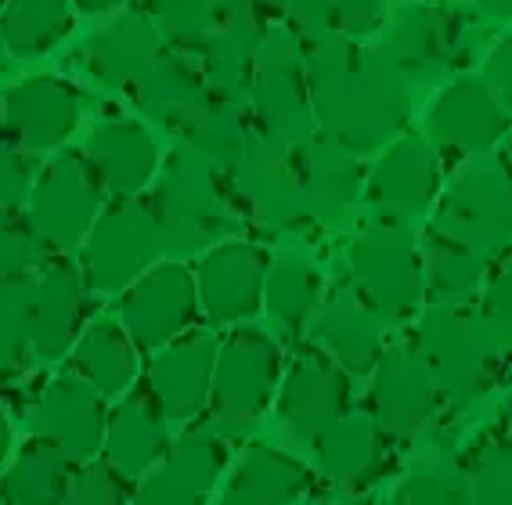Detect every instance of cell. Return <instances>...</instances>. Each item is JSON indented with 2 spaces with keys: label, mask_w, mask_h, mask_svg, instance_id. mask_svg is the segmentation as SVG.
Wrapping results in <instances>:
<instances>
[{
  "label": "cell",
  "mask_w": 512,
  "mask_h": 505,
  "mask_svg": "<svg viewBox=\"0 0 512 505\" xmlns=\"http://www.w3.org/2000/svg\"><path fill=\"white\" fill-rule=\"evenodd\" d=\"M267 33H271V22L256 8L220 15L210 47L202 51V73L210 80L213 94L249 101V87H253L256 62L264 55Z\"/></svg>",
  "instance_id": "obj_28"
},
{
  "label": "cell",
  "mask_w": 512,
  "mask_h": 505,
  "mask_svg": "<svg viewBox=\"0 0 512 505\" xmlns=\"http://www.w3.org/2000/svg\"><path fill=\"white\" fill-rule=\"evenodd\" d=\"M462 44V15L448 4H408L390 19L383 37L386 58L404 73V80L433 76L448 69Z\"/></svg>",
  "instance_id": "obj_23"
},
{
  "label": "cell",
  "mask_w": 512,
  "mask_h": 505,
  "mask_svg": "<svg viewBox=\"0 0 512 505\" xmlns=\"http://www.w3.org/2000/svg\"><path fill=\"white\" fill-rule=\"evenodd\" d=\"M220 4V15H228V11H242V8H256L253 0H217Z\"/></svg>",
  "instance_id": "obj_53"
},
{
  "label": "cell",
  "mask_w": 512,
  "mask_h": 505,
  "mask_svg": "<svg viewBox=\"0 0 512 505\" xmlns=\"http://www.w3.org/2000/svg\"><path fill=\"white\" fill-rule=\"evenodd\" d=\"M101 192L105 184L94 174L83 148H62L47 159L33 181L26 210V221L37 231L40 246L55 257L83 249L101 217Z\"/></svg>",
  "instance_id": "obj_5"
},
{
  "label": "cell",
  "mask_w": 512,
  "mask_h": 505,
  "mask_svg": "<svg viewBox=\"0 0 512 505\" xmlns=\"http://www.w3.org/2000/svg\"><path fill=\"white\" fill-rule=\"evenodd\" d=\"M271 257L246 239H224L195 267L199 307L213 325H242L264 307Z\"/></svg>",
  "instance_id": "obj_14"
},
{
  "label": "cell",
  "mask_w": 512,
  "mask_h": 505,
  "mask_svg": "<svg viewBox=\"0 0 512 505\" xmlns=\"http://www.w3.org/2000/svg\"><path fill=\"white\" fill-rule=\"evenodd\" d=\"M109 397L94 390L87 379L65 372L51 379L40 390L33 412H29V430L33 437H44L55 448H62L69 459L80 462L98 459L105 451V433H109Z\"/></svg>",
  "instance_id": "obj_13"
},
{
  "label": "cell",
  "mask_w": 512,
  "mask_h": 505,
  "mask_svg": "<svg viewBox=\"0 0 512 505\" xmlns=\"http://www.w3.org/2000/svg\"><path fill=\"white\" fill-rule=\"evenodd\" d=\"M505 159H509V163H512V138H509V152H505Z\"/></svg>",
  "instance_id": "obj_56"
},
{
  "label": "cell",
  "mask_w": 512,
  "mask_h": 505,
  "mask_svg": "<svg viewBox=\"0 0 512 505\" xmlns=\"http://www.w3.org/2000/svg\"><path fill=\"white\" fill-rule=\"evenodd\" d=\"M130 0H73V8L76 11H83V15H112V11H119V8H127Z\"/></svg>",
  "instance_id": "obj_48"
},
{
  "label": "cell",
  "mask_w": 512,
  "mask_h": 505,
  "mask_svg": "<svg viewBox=\"0 0 512 505\" xmlns=\"http://www.w3.org/2000/svg\"><path fill=\"white\" fill-rule=\"evenodd\" d=\"M33 166L29 152L8 138H0V224L15 221L22 210H29V195H33Z\"/></svg>",
  "instance_id": "obj_44"
},
{
  "label": "cell",
  "mask_w": 512,
  "mask_h": 505,
  "mask_svg": "<svg viewBox=\"0 0 512 505\" xmlns=\"http://www.w3.org/2000/svg\"><path fill=\"white\" fill-rule=\"evenodd\" d=\"M8 4H11V0H0V11H4V8H8Z\"/></svg>",
  "instance_id": "obj_57"
},
{
  "label": "cell",
  "mask_w": 512,
  "mask_h": 505,
  "mask_svg": "<svg viewBox=\"0 0 512 505\" xmlns=\"http://www.w3.org/2000/svg\"><path fill=\"white\" fill-rule=\"evenodd\" d=\"M314 123L354 156L379 152L408 123V80L379 44L339 33L303 40Z\"/></svg>",
  "instance_id": "obj_1"
},
{
  "label": "cell",
  "mask_w": 512,
  "mask_h": 505,
  "mask_svg": "<svg viewBox=\"0 0 512 505\" xmlns=\"http://www.w3.org/2000/svg\"><path fill=\"white\" fill-rule=\"evenodd\" d=\"M314 329L332 358L357 376L375 372L379 358L386 354L383 318L357 296V289H347V285H339L336 293L321 300Z\"/></svg>",
  "instance_id": "obj_29"
},
{
  "label": "cell",
  "mask_w": 512,
  "mask_h": 505,
  "mask_svg": "<svg viewBox=\"0 0 512 505\" xmlns=\"http://www.w3.org/2000/svg\"><path fill=\"white\" fill-rule=\"evenodd\" d=\"M217 354V336L199 329L184 332L181 340L156 350V361L148 368V386L163 401L170 423H192L202 408H210Z\"/></svg>",
  "instance_id": "obj_21"
},
{
  "label": "cell",
  "mask_w": 512,
  "mask_h": 505,
  "mask_svg": "<svg viewBox=\"0 0 512 505\" xmlns=\"http://www.w3.org/2000/svg\"><path fill=\"white\" fill-rule=\"evenodd\" d=\"M383 441L386 433L379 430L375 415L347 412L329 433H321L318 441H314L318 469L332 484L350 487V491L368 487L379 477V469H383Z\"/></svg>",
  "instance_id": "obj_30"
},
{
  "label": "cell",
  "mask_w": 512,
  "mask_h": 505,
  "mask_svg": "<svg viewBox=\"0 0 512 505\" xmlns=\"http://www.w3.org/2000/svg\"><path fill=\"white\" fill-rule=\"evenodd\" d=\"M394 505H469V495L462 480L444 477L437 469H419L401 484Z\"/></svg>",
  "instance_id": "obj_46"
},
{
  "label": "cell",
  "mask_w": 512,
  "mask_h": 505,
  "mask_svg": "<svg viewBox=\"0 0 512 505\" xmlns=\"http://www.w3.org/2000/svg\"><path fill=\"white\" fill-rule=\"evenodd\" d=\"M8 455H11V423H8V412L0 408V469H4Z\"/></svg>",
  "instance_id": "obj_51"
},
{
  "label": "cell",
  "mask_w": 512,
  "mask_h": 505,
  "mask_svg": "<svg viewBox=\"0 0 512 505\" xmlns=\"http://www.w3.org/2000/svg\"><path fill=\"white\" fill-rule=\"evenodd\" d=\"M181 138L184 148H192L195 156L217 166L220 174H231L246 159L249 138H253V116L246 112V101L213 94Z\"/></svg>",
  "instance_id": "obj_34"
},
{
  "label": "cell",
  "mask_w": 512,
  "mask_h": 505,
  "mask_svg": "<svg viewBox=\"0 0 512 505\" xmlns=\"http://www.w3.org/2000/svg\"><path fill=\"white\" fill-rule=\"evenodd\" d=\"M253 4H256V11H260L267 22H271V19H285V15H289V8H293V0H253Z\"/></svg>",
  "instance_id": "obj_49"
},
{
  "label": "cell",
  "mask_w": 512,
  "mask_h": 505,
  "mask_svg": "<svg viewBox=\"0 0 512 505\" xmlns=\"http://www.w3.org/2000/svg\"><path fill=\"white\" fill-rule=\"evenodd\" d=\"M238 174V199L249 210L256 224L267 231L293 228L307 213L300 181V159L289 141L267 134L264 127L253 123V138H249L246 159L235 170Z\"/></svg>",
  "instance_id": "obj_12"
},
{
  "label": "cell",
  "mask_w": 512,
  "mask_h": 505,
  "mask_svg": "<svg viewBox=\"0 0 512 505\" xmlns=\"http://www.w3.org/2000/svg\"><path fill=\"white\" fill-rule=\"evenodd\" d=\"M249 109L256 127L289 141L293 148L307 145L318 134L303 40L289 26H271L267 33L264 55L256 62L253 87H249Z\"/></svg>",
  "instance_id": "obj_8"
},
{
  "label": "cell",
  "mask_w": 512,
  "mask_h": 505,
  "mask_svg": "<svg viewBox=\"0 0 512 505\" xmlns=\"http://www.w3.org/2000/svg\"><path fill=\"white\" fill-rule=\"evenodd\" d=\"M350 412V372L321 347H300L278 386V423L285 437L314 444Z\"/></svg>",
  "instance_id": "obj_10"
},
{
  "label": "cell",
  "mask_w": 512,
  "mask_h": 505,
  "mask_svg": "<svg viewBox=\"0 0 512 505\" xmlns=\"http://www.w3.org/2000/svg\"><path fill=\"white\" fill-rule=\"evenodd\" d=\"M130 477H123L109 459L80 462L73 469L69 502L65 505H127Z\"/></svg>",
  "instance_id": "obj_43"
},
{
  "label": "cell",
  "mask_w": 512,
  "mask_h": 505,
  "mask_svg": "<svg viewBox=\"0 0 512 505\" xmlns=\"http://www.w3.org/2000/svg\"><path fill=\"white\" fill-rule=\"evenodd\" d=\"M433 228L469 242L480 253H502L512 246V163L473 159L451 188L440 195Z\"/></svg>",
  "instance_id": "obj_9"
},
{
  "label": "cell",
  "mask_w": 512,
  "mask_h": 505,
  "mask_svg": "<svg viewBox=\"0 0 512 505\" xmlns=\"http://www.w3.org/2000/svg\"><path fill=\"white\" fill-rule=\"evenodd\" d=\"M487 19H512V0H476Z\"/></svg>",
  "instance_id": "obj_50"
},
{
  "label": "cell",
  "mask_w": 512,
  "mask_h": 505,
  "mask_svg": "<svg viewBox=\"0 0 512 505\" xmlns=\"http://www.w3.org/2000/svg\"><path fill=\"white\" fill-rule=\"evenodd\" d=\"M480 318L491 325V332L502 340V347L512 350V253L487 278L484 300H480Z\"/></svg>",
  "instance_id": "obj_45"
},
{
  "label": "cell",
  "mask_w": 512,
  "mask_h": 505,
  "mask_svg": "<svg viewBox=\"0 0 512 505\" xmlns=\"http://www.w3.org/2000/svg\"><path fill=\"white\" fill-rule=\"evenodd\" d=\"M73 26V0H11L0 11V40L11 58L51 55Z\"/></svg>",
  "instance_id": "obj_36"
},
{
  "label": "cell",
  "mask_w": 512,
  "mask_h": 505,
  "mask_svg": "<svg viewBox=\"0 0 512 505\" xmlns=\"http://www.w3.org/2000/svg\"><path fill=\"white\" fill-rule=\"evenodd\" d=\"M440 192L437 152L422 134H404L386 148L368 174V199L394 221L422 217Z\"/></svg>",
  "instance_id": "obj_22"
},
{
  "label": "cell",
  "mask_w": 512,
  "mask_h": 505,
  "mask_svg": "<svg viewBox=\"0 0 512 505\" xmlns=\"http://www.w3.org/2000/svg\"><path fill=\"white\" fill-rule=\"evenodd\" d=\"M412 4H448V0H412Z\"/></svg>",
  "instance_id": "obj_55"
},
{
  "label": "cell",
  "mask_w": 512,
  "mask_h": 505,
  "mask_svg": "<svg viewBox=\"0 0 512 505\" xmlns=\"http://www.w3.org/2000/svg\"><path fill=\"white\" fill-rule=\"evenodd\" d=\"M311 487V473L300 459L267 444H249L220 505H296Z\"/></svg>",
  "instance_id": "obj_31"
},
{
  "label": "cell",
  "mask_w": 512,
  "mask_h": 505,
  "mask_svg": "<svg viewBox=\"0 0 512 505\" xmlns=\"http://www.w3.org/2000/svg\"><path fill=\"white\" fill-rule=\"evenodd\" d=\"M484 80L491 83V91L512 105V37H505L502 44L494 47L484 62Z\"/></svg>",
  "instance_id": "obj_47"
},
{
  "label": "cell",
  "mask_w": 512,
  "mask_h": 505,
  "mask_svg": "<svg viewBox=\"0 0 512 505\" xmlns=\"http://www.w3.org/2000/svg\"><path fill=\"white\" fill-rule=\"evenodd\" d=\"M285 26L300 40L325 37V33L361 40L383 26V0H293Z\"/></svg>",
  "instance_id": "obj_38"
},
{
  "label": "cell",
  "mask_w": 512,
  "mask_h": 505,
  "mask_svg": "<svg viewBox=\"0 0 512 505\" xmlns=\"http://www.w3.org/2000/svg\"><path fill=\"white\" fill-rule=\"evenodd\" d=\"M40 253H44V246H40L37 231L29 228L26 217L0 224V293L37 275L44 264Z\"/></svg>",
  "instance_id": "obj_42"
},
{
  "label": "cell",
  "mask_w": 512,
  "mask_h": 505,
  "mask_svg": "<svg viewBox=\"0 0 512 505\" xmlns=\"http://www.w3.org/2000/svg\"><path fill=\"white\" fill-rule=\"evenodd\" d=\"M228 448L213 430H188L156 469L138 480L130 505H206L224 473Z\"/></svg>",
  "instance_id": "obj_18"
},
{
  "label": "cell",
  "mask_w": 512,
  "mask_h": 505,
  "mask_svg": "<svg viewBox=\"0 0 512 505\" xmlns=\"http://www.w3.org/2000/svg\"><path fill=\"white\" fill-rule=\"evenodd\" d=\"M296 159H300L307 213L318 221H343L368 188L361 156L325 134H314L307 145L296 148Z\"/></svg>",
  "instance_id": "obj_27"
},
{
  "label": "cell",
  "mask_w": 512,
  "mask_h": 505,
  "mask_svg": "<svg viewBox=\"0 0 512 505\" xmlns=\"http://www.w3.org/2000/svg\"><path fill=\"white\" fill-rule=\"evenodd\" d=\"M148 206L163 228L170 260L195 257L206 246H220V239L235 228V213H231L220 170L184 145L163 159L148 192Z\"/></svg>",
  "instance_id": "obj_2"
},
{
  "label": "cell",
  "mask_w": 512,
  "mask_h": 505,
  "mask_svg": "<svg viewBox=\"0 0 512 505\" xmlns=\"http://www.w3.org/2000/svg\"><path fill=\"white\" fill-rule=\"evenodd\" d=\"M83 152L105 184V192H112L116 199H138L145 188H152L163 166L152 130L141 120H119V116L94 123Z\"/></svg>",
  "instance_id": "obj_24"
},
{
  "label": "cell",
  "mask_w": 512,
  "mask_h": 505,
  "mask_svg": "<svg viewBox=\"0 0 512 505\" xmlns=\"http://www.w3.org/2000/svg\"><path fill=\"white\" fill-rule=\"evenodd\" d=\"M412 347L440 397L458 408L487 397V390L498 383L502 358L509 354L480 311L473 314L466 307H426L415 325Z\"/></svg>",
  "instance_id": "obj_3"
},
{
  "label": "cell",
  "mask_w": 512,
  "mask_h": 505,
  "mask_svg": "<svg viewBox=\"0 0 512 505\" xmlns=\"http://www.w3.org/2000/svg\"><path fill=\"white\" fill-rule=\"evenodd\" d=\"M282 386V350L260 329H235L220 340L210 412L220 430H246L271 408Z\"/></svg>",
  "instance_id": "obj_7"
},
{
  "label": "cell",
  "mask_w": 512,
  "mask_h": 505,
  "mask_svg": "<svg viewBox=\"0 0 512 505\" xmlns=\"http://www.w3.org/2000/svg\"><path fill=\"white\" fill-rule=\"evenodd\" d=\"M76 462L44 437L22 444L15 462L4 473V502L8 505H65Z\"/></svg>",
  "instance_id": "obj_35"
},
{
  "label": "cell",
  "mask_w": 512,
  "mask_h": 505,
  "mask_svg": "<svg viewBox=\"0 0 512 505\" xmlns=\"http://www.w3.org/2000/svg\"><path fill=\"white\" fill-rule=\"evenodd\" d=\"M166 51V40L145 8H123L83 47L87 73L109 91H134Z\"/></svg>",
  "instance_id": "obj_20"
},
{
  "label": "cell",
  "mask_w": 512,
  "mask_h": 505,
  "mask_svg": "<svg viewBox=\"0 0 512 505\" xmlns=\"http://www.w3.org/2000/svg\"><path fill=\"white\" fill-rule=\"evenodd\" d=\"M426 130H430V141H437L448 152L480 156V152H491L494 145H502L509 138V105L491 91L487 80L458 76L430 105Z\"/></svg>",
  "instance_id": "obj_15"
},
{
  "label": "cell",
  "mask_w": 512,
  "mask_h": 505,
  "mask_svg": "<svg viewBox=\"0 0 512 505\" xmlns=\"http://www.w3.org/2000/svg\"><path fill=\"white\" fill-rule=\"evenodd\" d=\"M0 58H4V40H0Z\"/></svg>",
  "instance_id": "obj_58"
},
{
  "label": "cell",
  "mask_w": 512,
  "mask_h": 505,
  "mask_svg": "<svg viewBox=\"0 0 512 505\" xmlns=\"http://www.w3.org/2000/svg\"><path fill=\"white\" fill-rule=\"evenodd\" d=\"M264 303L285 332H303L321 307V271L300 253H278L267 271Z\"/></svg>",
  "instance_id": "obj_37"
},
{
  "label": "cell",
  "mask_w": 512,
  "mask_h": 505,
  "mask_svg": "<svg viewBox=\"0 0 512 505\" xmlns=\"http://www.w3.org/2000/svg\"><path fill=\"white\" fill-rule=\"evenodd\" d=\"M166 239L148 199H116L101 213L80 249V271L91 293H127L141 275L163 264Z\"/></svg>",
  "instance_id": "obj_4"
},
{
  "label": "cell",
  "mask_w": 512,
  "mask_h": 505,
  "mask_svg": "<svg viewBox=\"0 0 512 505\" xmlns=\"http://www.w3.org/2000/svg\"><path fill=\"white\" fill-rule=\"evenodd\" d=\"M357 296L372 307L383 322H404L419 311L426 296L422 271V242L401 224H372L350 242L347 253Z\"/></svg>",
  "instance_id": "obj_6"
},
{
  "label": "cell",
  "mask_w": 512,
  "mask_h": 505,
  "mask_svg": "<svg viewBox=\"0 0 512 505\" xmlns=\"http://www.w3.org/2000/svg\"><path fill=\"white\" fill-rule=\"evenodd\" d=\"M440 390L415 347H390L372 372V415L386 437H415L437 412Z\"/></svg>",
  "instance_id": "obj_17"
},
{
  "label": "cell",
  "mask_w": 512,
  "mask_h": 505,
  "mask_svg": "<svg viewBox=\"0 0 512 505\" xmlns=\"http://www.w3.org/2000/svg\"><path fill=\"white\" fill-rule=\"evenodd\" d=\"M87 282L80 264L69 257H51L40 264L33 278V307H29V340L33 358L51 365L73 354L76 340L83 336V314H87Z\"/></svg>",
  "instance_id": "obj_16"
},
{
  "label": "cell",
  "mask_w": 512,
  "mask_h": 505,
  "mask_svg": "<svg viewBox=\"0 0 512 505\" xmlns=\"http://www.w3.org/2000/svg\"><path fill=\"white\" fill-rule=\"evenodd\" d=\"M498 444H502V451L509 455V462H512V412H509V419H505L502 430H498Z\"/></svg>",
  "instance_id": "obj_52"
},
{
  "label": "cell",
  "mask_w": 512,
  "mask_h": 505,
  "mask_svg": "<svg viewBox=\"0 0 512 505\" xmlns=\"http://www.w3.org/2000/svg\"><path fill=\"white\" fill-rule=\"evenodd\" d=\"M170 444V415L152 386H134L112 408L109 433H105V459L130 480H141L148 469L166 459Z\"/></svg>",
  "instance_id": "obj_25"
},
{
  "label": "cell",
  "mask_w": 512,
  "mask_h": 505,
  "mask_svg": "<svg viewBox=\"0 0 512 505\" xmlns=\"http://www.w3.org/2000/svg\"><path fill=\"white\" fill-rule=\"evenodd\" d=\"M462 487L469 505H512V462L498 437H480L462 462Z\"/></svg>",
  "instance_id": "obj_40"
},
{
  "label": "cell",
  "mask_w": 512,
  "mask_h": 505,
  "mask_svg": "<svg viewBox=\"0 0 512 505\" xmlns=\"http://www.w3.org/2000/svg\"><path fill=\"white\" fill-rule=\"evenodd\" d=\"M69 372L101 390L105 397H123L134 390L138 376V343L116 318H98L87 325L73 354H69Z\"/></svg>",
  "instance_id": "obj_32"
},
{
  "label": "cell",
  "mask_w": 512,
  "mask_h": 505,
  "mask_svg": "<svg viewBox=\"0 0 512 505\" xmlns=\"http://www.w3.org/2000/svg\"><path fill=\"white\" fill-rule=\"evenodd\" d=\"M141 8L152 15L166 47L177 55L202 58L220 22L217 0H141Z\"/></svg>",
  "instance_id": "obj_39"
},
{
  "label": "cell",
  "mask_w": 512,
  "mask_h": 505,
  "mask_svg": "<svg viewBox=\"0 0 512 505\" xmlns=\"http://www.w3.org/2000/svg\"><path fill=\"white\" fill-rule=\"evenodd\" d=\"M8 134L33 152H62L80 123V91L58 76H29L4 94Z\"/></svg>",
  "instance_id": "obj_19"
},
{
  "label": "cell",
  "mask_w": 512,
  "mask_h": 505,
  "mask_svg": "<svg viewBox=\"0 0 512 505\" xmlns=\"http://www.w3.org/2000/svg\"><path fill=\"white\" fill-rule=\"evenodd\" d=\"M199 314V285L184 260H163L119 293V322L127 325L138 350H163L192 332Z\"/></svg>",
  "instance_id": "obj_11"
},
{
  "label": "cell",
  "mask_w": 512,
  "mask_h": 505,
  "mask_svg": "<svg viewBox=\"0 0 512 505\" xmlns=\"http://www.w3.org/2000/svg\"><path fill=\"white\" fill-rule=\"evenodd\" d=\"M33 278H26V282L11 285V289L0 293V383L19 379V372L33 358V340H29Z\"/></svg>",
  "instance_id": "obj_41"
},
{
  "label": "cell",
  "mask_w": 512,
  "mask_h": 505,
  "mask_svg": "<svg viewBox=\"0 0 512 505\" xmlns=\"http://www.w3.org/2000/svg\"><path fill=\"white\" fill-rule=\"evenodd\" d=\"M422 271H426V296L433 300V307H462L487 285L491 257L430 224L422 239Z\"/></svg>",
  "instance_id": "obj_33"
},
{
  "label": "cell",
  "mask_w": 512,
  "mask_h": 505,
  "mask_svg": "<svg viewBox=\"0 0 512 505\" xmlns=\"http://www.w3.org/2000/svg\"><path fill=\"white\" fill-rule=\"evenodd\" d=\"M210 98L213 87L206 80V73L195 62H188V55H177L170 47L141 76L138 87L130 91L134 109L148 123H156V127L170 130V134H184V130L192 127V120Z\"/></svg>",
  "instance_id": "obj_26"
},
{
  "label": "cell",
  "mask_w": 512,
  "mask_h": 505,
  "mask_svg": "<svg viewBox=\"0 0 512 505\" xmlns=\"http://www.w3.org/2000/svg\"><path fill=\"white\" fill-rule=\"evenodd\" d=\"M0 138H8V109H4V94H0Z\"/></svg>",
  "instance_id": "obj_54"
}]
</instances>
